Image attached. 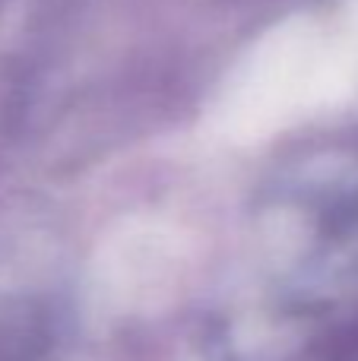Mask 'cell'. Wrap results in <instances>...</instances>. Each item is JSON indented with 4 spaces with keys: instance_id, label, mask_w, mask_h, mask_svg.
Instances as JSON below:
<instances>
[{
    "instance_id": "6da1fadb",
    "label": "cell",
    "mask_w": 358,
    "mask_h": 361,
    "mask_svg": "<svg viewBox=\"0 0 358 361\" xmlns=\"http://www.w3.org/2000/svg\"><path fill=\"white\" fill-rule=\"evenodd\" d=\"M25 333L10 330V326H0V361H25Z\"/></svg>"
}]
</instances>
